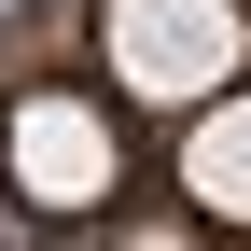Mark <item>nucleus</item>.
<instances>
[{
  "label": "nucleus",
  "mask_w": 251,
  "mask_h": 251,
  "mask_svg": "<svg viewBox=\"0 0 251 251\" xmlns=\"http://www.w3.org/2000/svg\"><path fill=\"white\" fill-rule=\"evenodd\" d=\"M112 70L126 98L153 112H196L237 84V0H112Z\"/></svg>",
  "instance_id": "1"
},
{
  "label": "nucleus",
  "mask_w": 251,
  "mask_h": 251,
  "mask_svg": "<svg viewBox=\"0 0 251 251\" xmlns=\"http://www.w3.org/2000/svg\"><path fill=\"white\" fill-rule=\"evenodd\" d=\"M14 196L28 209H98L112 196V112L98 98H14Z\"/></svg>",
  "instance_id": "2"
},
{
  "label": "nucleus",
  "mask_w": 251,
  "mask_h": 251,
  "mask_svg": "<svg viewBox=\"0 0 251 251\" xmlns=\"http://www.w3.org/2000/svg\"><path fill=\"white\" fill-rule=\"evenodd\" d=\"M181 181H196V209H209V224H251V98H196Z\"/></svg>",
  "instance_id": "3"
}]
</instances>
